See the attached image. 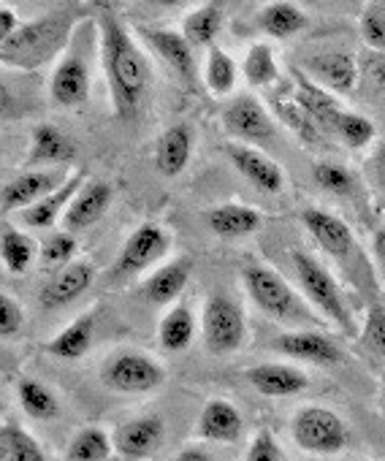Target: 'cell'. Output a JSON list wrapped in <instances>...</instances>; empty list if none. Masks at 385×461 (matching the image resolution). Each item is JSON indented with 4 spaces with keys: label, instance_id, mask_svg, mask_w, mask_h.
<instances>
[{
    "label": "cell",
    "instance_id": "obj_1",
    "mask_svg": "<svg viewBox=\"0 0 385 461\" xmlns=\"http://www.w3.org/2000/svg\"><path fill=\"white\" fill-rule=\"evenodd\" d=\"M101 28H103V66L109 77L112 104L120 117H128L149 85V66L141 50L136 47V41L130 39V33L112 12L101 17Z\"/></svg>",
    "mask_w": 385,
    "mask_h": 461
},
{
    "label": "cell",
    "instance_id": "obj_2",
    "mask_svg": "<svg viewBox=\"0 0 385 461\" xmlns=\"http://www.w3.org/2000/svg\"><path fill=\"white\" fill-rule=\"evenodd\" d=\"M76 25L74 12H55L33 25L20 28L12 39L0 44V60L14 68H39L55 60Z\"/></svg>",
    "mask_w": 385,
    "mask_h": 461
},
{
    "label": "cell",
    "instance_id": "obj_3",
    "mask_svg": "<svg viewBox=\"0 0 385 461\" xmlns=\"http://www.w3.org/2000/svg\"><path fill=\"white\" fill-rule=\"evenodd\" d=\"M293 269H296V277L304 288V294L309 296V302L323 312L328 315L345 334H353L355 326H353V315L334 283V277L315 261L309 258L307 253H293Z\"/></svg>",
    "mask_w": 385,
    "mask_h": 461
},
{
    "label": "cell",
    "instance_id": "obj_4",
    "mask_svg": "<svg viewBox=\"0 0 385 461\" xmlns=\"http://www.w3.org/2000/svg\"><path fill=\"white\" fill-rule=\"evenodd\" d=\"M293 439L301 450L318 453V456H331L339 453L347 445V429L336 412L328 407H301L293 418Z\"/></svg>",
    "mask_w": 385,
    "mask_h": 461
},
{
    "label": "cell",
    "instance_id": "obj_5",
    "mask_svg": "<svg viewBox=\"0 0 385 461\" xmlns=\"http://www.w3.org/2000/svg\"><path fill=\"white\" fill-rule=\"evenodd\" d=\"M204 342L212 353L223 356V353H234L242 348L245 342V312L237 302H231L228 296H212L204 307Z\"/></svg>",
    "mask_w": 385,
    "mask_h": 461
},
{
    "label": "cell",
    "instance_id": "obj_6",
    "mask_svg": "<svg viewBox=\"0 0 385 461\" xmlns=\"http://www.w3.org/2000/svg\"><path fill=\"white\" fill-rule=\"evenodd\" d=\"M242 280H245V288L253 296V302L272 318H280V321L307 318V312L299 307L296 294L277 272H272L266 267H247L242 272Z\"/></svg>",
    "mask_w": 385,
    "mask_h": 461
},
{
    "label": "cell",
    "instance_id": "obj_7",
    "mask_svg": "<svg viewBox=\"0 0 385 461\" xmlns=\"http://www.w3.org/2000/svg\"><path fill=\"white\" fill-rule=\"evenodd\" d=\"M166 380V372L157 361L141 353H122L109 361L103 383L120 393H149Z\"/></svg>",
    "mask_w": 385,
    "mask_h": 461
},
{
    "label": "cell",
    "instance_id": "obj_8",
    "mask_svg": "<svg viewBox=\"0 0 385 461\" xmlns=\"http://www.w3.org/2000/svg\"><path fill=\"white\" fill-rule=\"evenodd\" d=\"M171 248V237L168 230H163L160 225L155 222H147V225H139L130 240L125 242L114 269H112V277H128V275H136L141 269H147L149 264H155L166 250Z\"/></svg>",
    "mask_w": 385,
    "mask_h": 461
},
{
    "label": "cell",
    "instance_id": "obj_9",
    "mask_svg": "<svg viewBox=\"0 0 385 461\" xmlns=\"http://www.w3.org/2000/svg\"><path fill=\"white\" fill-rule=\"evenodd\" d=\"M223 125L228 133L245 141H269L274 136V122L261 106V101L242 95L223 112Z\"/></svg>",
    "mask_w": 385,
    "mask_h": 461
},
{
    "label": "cell",
    "instance_id": "obj_10",
    "mask_svg": "<svg viewBox=\"0 0 385 461\" xmlns=\"http://www.w3.org/2000/svg\"><path fill=\"white\" fill-rule=\"evenodd\" d=\"M60 179H63L60 171H28V174L17 176L14 182H9L4 187V212L31 209L33 203H39L41 198H47L49 193L63 187Z\"/></svg>",
    "mask_w": 385,
    "mask_h": 461
},
{
    "label": "cell",
    "instance_id": "obj_11",
    "mask_svg": "<svg viewBox=\"0 0 385 461\" xmlns=\"http://www.w3.org/2000/svg\"><path fill=\"white\" fill-rule=\"evenodd\" d=\"M163 420L157 415H144V418H133L128 423H122L114 434V447L122 453V456H130V458H144L149 456L160 439H163Z\"/></svg>",
    "mask_w": 385,
    "mask_h": 461
},
{
    "label": "cell",
    "instance_id": "obj_12",
    "mask_svg": "<svg viewBox=\"0 0 385 461\" xmlns=\"http://www.w3.org/2000/svg\"><path fill=\"white\" fill-rule=\"evenodd\" d=\"M301 220L309 234L318 240V245L326 253H331L334 258H345L353 250V230L347 228L345 220H339L328 212H320V209H307L301 214Z\"/></svg>",
    "mask_w": 385,
    "mask_h": 461
},
{
    "label": "cell",
    "instance_id": "obj_13",
    "mask_svg": "<svg viewBox=\"0 0 385 461\" xmlns=\"http://www.w3.org/2000/svg\"><path fill=\"white\" fill-rule=\"evenodd\" d=\"M228 158L237 166V171L250 179L255 187H261L264 193H277L282 187V171L274 160H269L266 155H261L253 147L245 144H231L228 147Z\"/></svg>",
    "mask_w": 385,
    "mask_h": 461
},
{
    "label": "cell",
    "instance_id": "obj_14",
    "mask_svg": "<svg viewBox=\"0 0 385 461\" xmlns=\"http://www.w3.org/2000/svg\"><path fill=\"white\" fill-rule=\"evenodd\" d=\"M253 388L264 396H293L307 388V375L285 364H258L245 375Z\"/></svg>",
    "mask_w": 385,
    "mask_h": 461
},
{
    "label": "cell",
    "instance_id": "obj_15",
    "mask_svg": "<svg viewBox=\"0 0 385 461\" xmlns=\"http://www.w3.org/2000/svg\"><path fill=\"white\" fill-rule=\"evenodd\" d=\"M52 98L60 106H82L90 98V71L82 58H66L55 68Z\"/></svg>",
    "mask_w": 385,
    "mask_h": 461
},
{
    "label": "cell",
    "instance_id": "obj_16",
    "mask_svg": "<svg viewBox=\"0 0 385 461\" xmlns=\"http://www.w3.org/2000/svg\"><path fill=\"white\" fill-rule=\"evenodd\" d=\"M93 283V267L85 264V261H76V264H68L60 275H55L47 288L41 291V302L47 310H55V307H63V304H71L74 299H79Z\"/></svg>",
    "mask_w": 385,
    "mask_h": 461
},
{
    "label": "cell",
    "instance_id": "obj_17",
    "mask_svg": "<svg viewBox=\"0 0 385 461\" xmlns=\"http://www.w3.org/2000/svg\"><path fill=\"white\" fill-rule=\"evenodd\" d=\"M242 429H245V420L239 410L226 399L207 402V407L199 415V434L212 442H234L239 439Z\"/></svg>",
    "mask_w": 385,
    "mask_h": 461
},
{
    "label": "cell",
    "instance_id": "obj_18",
    "mask_svg": "<svg viewBox=\"0 0 385 461\" xmlns=\"http://www.w3.org/2000/svg\"><path fill=\"white\" fill-rule=\"evenodd\" d=\"M109 203H112V187L106 182H90L68 203V212H66L63 220H66V225L71 230L90 228L93 222L101 220V214L109 209Z\"/></svg>",
    "mask_w": 385,
    "mask_h": 461
},
{
    "label": "cell",
    "instance_id": "obj_19",
    "mask_svg": "<svg viewBox=\"0 0 385 461\" xmlns=\"http://www.w3.org/2000/svg\"><path fill=\"white\" fill-rule=\"evenodd\" d=\"M277 348L293 358H301V361H312L318 366H331L342 358L339 348L323 337V334H315V331H299V334H282L277 339Z\"/></svg>",
    "mask_w": 385,
    "mask_h": 461
},
{
    "label": "cell",
    "instance_id": "obj_20",
    "mask_svg": "<svg viewBox=\"0 0 385 461\" xmlns=\"http://www.w3.org/2000/svg\"><path fill=\"white\" fill-rule=\"evenodd\" d=\"M190 152H192V131L187 125H174L157 141L155 166L163 176H176L187 166Z\"/></svg>",
    "mask_w": 385,
    "mask_h": 461
},
{
    "label": "cell",
    "instance_id": "obj_21",
    "mask_svg": "<svg viewBox=\"0 0 385 461\" xmlns=\"http://www.w3.org/2000/svg\"><path fill=\"white\" fill-rule=\"evenodd\" d=\"M144 39L152 44V50L184 79H192L196 77V60H192V50L187 44L184 36L174 33V31H152L147 28L144 31Z\"/></svg>",
    "mask_w": 385,
    "mask_h": 461
},
{
    "label": "cell",
    "instance_id": "obj_22",
    "mask_svg": "<svg viewBox=\"0 0 385 461\" xmlns=\"http://www.w3.org/2000/svg\"><path fill=\"white\" fill-rule=\"evenodd\" d=\"M309 71L334 93H350L358 79V66L345 52H326L309 60Z\"/></svg>",
    "mask_w": 385,
    "mask_h": 461
},
{
    "label": "cell",
    "instance_id": "obj_23",
    "mask_svg": "<svg viewBox=\"0 0 385 461\" xmlns=\"http://www.w3.org/2000/svg\"><path fill=\"white\" fill-rule=\"evenodd\" d=\"M207 222L218 237H245V234L258 230L261 212L242 206V203H223V206L210 212Z\"/></svg>",
    "mask_w": 385,
    "mask_h": 461
},
{
    "label": "cell",
    "instance_id": "obj_24",
    "mask_svg": "<svg viewBox=\"0 0 385 461\" xmlns=\"http://www.w3.org/2000/svg\"><path fill=\"white\" fill-rule=\"evenodd\" d=\"M82 171L79 174H74L63 187H58L55 193H49L47 198H41L39 203H33L31 209H25V214H22V220H25V225H31V228H49L55 220H58V214L63 212V206L68 203V201H74L76 195L74 193H79L85 185H82Z\"/></svg>",
    "mask_w": 385,
    "mask_h": 461
},
{
    "label": "cell",
    "instance_id": "obj_25",
    "mask_svg": "<svg viewBox=\"0 0 385 461\" xmlns=\"http://www.w3.org/2000/svg\"><path fill=\"white\" fill-rule=\"evenodd\" d=\"M190 280V261H174V264H166L163 269H157L147 285H144V296L152 302V304H166V302H174L184 285Z\"/></svg>",
    "mask_w": 385,
    "mask_h": 461
},
{
    "label": "cell",
    "instance_id": "obj_26",
    "mask_svg": "<svg viewBox=\"0 0 385 461\" xmlns=\"http://www.w3.org/2000/svg\"><path fill=\"white\" fill-rule=\"evenodd\" d=\"M296 82H299V90H296V104L320 125V128H328L331 131V125H334V120H336V114L342 112L339 106H336V101L326 93V90H320L318 85H312L309 79H304L301 74H296Z\"/></svg>",
    "mask_w": 385,
    "mask_h": 461
},
{
    "label": "cell",
    "instance_id": "obj_27",
    "mask_svg": "<svg viewBox=\"0 0 385 461\" xmlns=\"http://www.w3.org/2000/svg\"><path fill=\"white\" fill-rule=\"evenodd\" d=\"M93 315H82L79 321H74L66 331H60L49 345L47 350L58 358H66V361H74L79 356H85L90 350V342H93Z\"/></svg>",
    "mask_w": 385,
    "mask_h": 461
},
{
    "label": "cell",
    "instance_id": "obj_28",
    "mask_svg": "<svg viewBox=\"0 0 385 461\" xmlns=\"http://www.w3.org/2000/svg\"><path fill=\"white\" fill-rule=\"evenodd\" d=\"M261 28L272 39H288L307 28V14L293 4H269L261 12Z\"/></svg>",
    "mask_w": 385,
    "mask_h": 461
},
{
    "label": "cell",
    "instance_id": "obj_29",
    "mask_svg": "<svg viewBox=\"0 0 385 461\" xmlns=\"http://www.w3.org/2000/svg\"><path fill=\"white\" fill-rule=\"evenodd\" d=\"M74 158V144L52 125H39L33 131V152L31 163H66Z\"/></svg>",
    "mask_w": 385,
    "mask_h": 461
},
{
    "label": "cell",
    "instance_id": "obj_30",
    "mask_svg": "<svg viewBox=\"0 0 385 461\" xmlns=\"http://www.w3.org/2000/svg\"><path fill=\"white\" fill-rule=\"evenodd\" d=\"M192 331H196V321H192V312L179 304L174 307L163 321H160V345L171 353H179L190 345Z\"/></svg>",
    "mask_w": 385,
    "mask_h": 461
},
{
    "label": "cell",
    "instance_id": "obj_31",
    "mask_svg": "<svg viewBox=\"0 0 385 461\" xmlns=\"http://www.w3.org/2000/svg\"><path fill=\"white\" fill-rule=\"evenodd\" d=\"M223 12L218 4H204L192 14L184 17V39L192 44H212L220 33ZM215 47V44H212Z\"/></svg>",
    "mask_w": 385,
    "mask_h": 461
},
{
    "label": "cell",
    "instance_id": "obj_32",
    "mask_svg": "<svg viewBox=\"0 0 385 461\" xmlns=\"http://www.w3.org/2000/svg\"><path fill=\"white\" fill-rule=\"evenodd\" d=\"M17 396H20L22 410L36 420H55L60 415V404H58L55 393L36 380H22L17 388Z\"/></svg>",
    "mask_w": 385,
    "mask_h": 461
},
{
    "label": "cell",
    "instance_id": "obj_33",
    "mask_svg": "<svg viewBox=\"0 0 385 461\" xmlns=\"http://www.w3.org/2000/svg\"><path fill=\"white\" fill-rule=\"evenodd\" d=\"M0 447H4V461H47L44 447L22 426L6 423L0 431Z\"/></svg>",
    "mask_w": 385,
    "mask_h": 461
},
{
    "label": "cell",
    "instance_id": "obj_34",
    "mask_svg": "<svg viewBox=\"0 0 385 461\" xmlns=\"http://www.w3.org/2000/svg\"><path fill=\"white\" fill-rule=\"evenodd\" d=\"M112 439L103 429L87 426L68 442V461H103L112 453Z\"/></svg>",
    "mask_w": 385,
    "mask_h": 461
},
{
    "label": "cell",
    "instance_id": "obj_35",
    "mask_svg": "<svg viewBox=\"0 0 385 461\" xmlns=\"http://www.w3.org/2000/svg\"><path fill=\"white\" fill-rule=\"evenodd\" d=\"M237 85V63L220 47H210L207 58V87L215 95H228Z\"/></svg>",
    "mask_w": 385,
    "mask_h": 461
},
{
    "label": "cell",
    "instance_id": "obj_36",
    "mask_svg": "<svg viewBox=\"0 0 385 461\" xmlns=\"http://www.w3.org/2000/svg\"><path fill=\"white\" fill-rule=\"evenodd\" d=\"M0 250H4V261H6V267L14 275L28 272L31 264H33V258H36L33 242L25 234H20V230H14V228H6L4 230V245H0Z\"/></svg>",
    "mask_w": 385,
    "mask_h": 461
},
{
    "label": "cell",
    "instance_id": "obj_37",
    "mask_svg": "<svg viewBox=\"0 0 385 461\" xmlns=\"http://www.w3.org/2000/svg\"><path fill=\"white\" fill-rule=\"evenodd\" d=\"M331 131L353 149H363L372 139H374V125L361 117V114H350V112H339Z\"/></svg>",
    "mask_w": 385,
    "mask_h": 461
},
{
    "label": "cell",
    "instance_id": "obj_38",
    "mask_svg": "<svg viewBox=\"0 0 385 461\" xmlns=\"http://www.w3.org/2000/svg\"><path fill=\"white\" fill-rule=\"evenodd\" d=\"M245 77L250 85H272L277 79V63H274V52L266 44H255L247 58H245Z\"/></svg>",
    "mask_w": 385,
    "mask_h": 461
},
{
    "label": "cell",
    "instance_id": "obj_39",
    "mask_svg": "<svg viewBox=\"0 0 385 461\" xmlns=\"http://www.w3.org/2000/svg\"><path fill=\"white\" fill-rule=\"evenodd\" d=\"M315 182H318L323 190L339 193V195L350 193L353 185H355L353 176H350V171L342 168V166H334V163H318V166H315Z\"/></svg>",
    "mask_w": 385,
    "mask_h": 461
},
{
    "label": "cell",
    "instance_id": "obj_40",
    "mask_svg": "<svg viewBox=\"0 0 385 461\" xmlns=\"http://www.w3.org/2000/svg\"><path fill=\"white\" fill-rule=\"evenodd\" d=\"M76 253V240L71 234H55L44 242L41 248V258L47 267H55V264H66L71 256Z\"/></svg>",
    "mask_w": 385,
    "mask_h": 461
},
{
    "label": "cell",
    "instance_id": "obj_41",
    "mask_svg": "<svg viewBox=\"0 0 385 461\" xmlns=\"http://www.w3.org/2000/svg\"><path fill=\"white\" fill-rule=\"evenodd\" d=\"M363 342L377 356H385V310L382 307H372L369 310L366 326H363Z\"/></svg>",
    "mask_w": 385,
    "mask_h": 461
},
{
    "label": "cell",
    "instance_id": "obj_42",
    "mask_svg": "<svg viewBox=\"0 0 385 461\" xmlns=\"http://www.w3.org/2000/svg\"><path fill=\"white\" fill-rule=\"evenodd\" d=\"M280 114L293 131H299L304 139H318V122L299 106V104H280Z\"/></svg>",
    "mask_w": 385,
    "mask_h": 461
},
{
    "label": "cell",
    "instance_id": "obj_43",
    "mask_svg": "<svg viewBox=\"0 0 385 461\" xmlns=\"http://www.w3.org/2000/svg\"><path fill=\"white\" fill-rule=\"evenodd\" d=\"M361 33L369 41V47H374L377 52L385 50V17L374 6L366 9V14L361 17Z\"/></svg>",
    "mask_w": 385,
    "mask_h": 461
},
{
    "label": "cell",
    "instance_id": "obj_44",
    "mask_svg": "<svg viewBox=\"0 0 385 461\" xmlns=\"http://www.w3.org/2000/svg\"><path fill=\"white\" fill-rule=\"evenodd\" d=\"M20 329H22V310H20V304L12 296L4 294V296H0V334L9 339Z\"/></svg>",
    "mask_w": 385,
    "mask_h": 461
},
{
    "label": "cell",
    "instance_id": "obj_45",
    "mask_svg": "<svg viewBox=\"0 0 385 461\" xmlns=\"http://www.w3.org/2000/svg\"><path fill=\"white\" fill-rule=\"evenodd\" d=\"M245 461H280V447L272 439L269 431H258L255 439L247 447V458Z\"/></svg>",
    "mask_w": 385,
    "mask_h": 461
},
{
    "label": "cell",
    "instance_id": "obj_46",
    "mask_svg": "<svg viewBox=\"0 0 385 461\" xmlns=\"http://www.w3.org/2000/svg\"><path fill=\"white\" fill-rule=\"evenodd\" d=\"M366 77L372 79L374 87L385 90V52H374V55L366 60Z\"/></svg>",
    "mask_w": 385,
    "mask_h": 461
},
{
    "label": "cell",
    "instance_id": "obj_47",
    "mask_svg": "<svg viewBox=\"0 0 385 461\" xmlns=\"http://www.w3.org/2000/svg\"><path fill=\"white\" fill-rule=\"evenodd\" d=\"M369 174H372L374 185L385 193V144H380V147L374 149V155H372V160H369Z\"/></svg>",
    "mask_w": 385,
    "mask_h": 461
},
{
    "label": "cell",
    "instance_id": "obj_48",
    "mask_svg": "<svg viewBox=\"0 0 385 461\" xmlns=\"http://www.w3.org/2000/svg\"><path fill=\"white\" fill-rule=\"evenodd\" d=\"M14 33H17V17H14V12L9 6H0V36H4V41H6Z\"/></svg>",
    "mask_w": 385,
    "mask_h": 461
},
{
    "label": "cell",
    "instance_id": "obj_49",
    "mask_svg": "<svg viewBox=\"0 0 385 461\" xmlns=\"http://www.w3.org/2000/svg\"><path fill=\"white\" fill-rule=\"evenodd\" d=\"M174 461H215V458L207 450H201V447H184V450L176 453Z\"/></svg>",
    "mask_w": 385,
    "mask_h": 461
},
{
    "label": "cell",
    "instance_id": "obj_50",
    "mask_svg": "<svg viewBox=\"0 0 385 461\" xmlns=\"http://www.w3.org/2000/svg\"><path fill=\"white\" fill-rule=\"evenodd\" d=\"M374 258H377V264H380V269L385 275V228L374 234Z\"/></svg>",
    "mask_w": 385,
    "mask_h": 461
},
{
    "label": "cell",
    "instance_id": "obj_51",
    "mask_svg": "<svg viewBox=\"0 0 385 461\" xmlns=\"http://www.w3.org/2000/svg\"><path fill=\"white\" fill-rule=\"evenodd\" d=\"M382 393H385V380H382Z\"/></svg>",
    "mask_w": 385,
    "mask_h": 461
}]
</instances>
